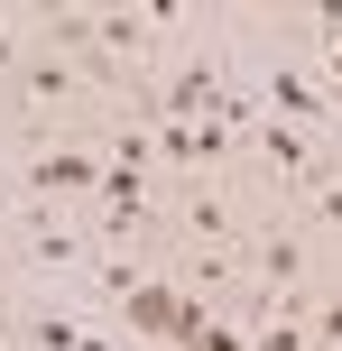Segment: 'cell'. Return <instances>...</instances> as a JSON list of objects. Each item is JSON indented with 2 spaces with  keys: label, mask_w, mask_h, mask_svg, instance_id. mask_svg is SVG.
<instances>
[{
  "label": "cell",
  "mask_w": 342,
  "mask_h": 351,
  "mask_svg": "<svg viewBox=\"0 0 342 351\" xmlns=\"http://www.w3.org/2000/svg\"><path fill=\"white\" fill-rule=\"evenodd\" d=\"M259 148H269V167H278V176L315 185V139H306L296 121H269V111H259Z\"/></svg>",
  "instance_id": "cell-1"
},
{
  "label": "cell",
  "mask_w": 342,
  "mask_h": 351,
  "mask_svg": "<svg viewBox=\"0 0 342 351\" xmlns=\"http://www.w3.org/2000/svg\"><path fill=\"white\" fill-rule=\"evenodd\" d=\"M28 185H102V158H74V148H47V158H28Z\"/></svg>",
  "instance_id": "cell-2"
},
{
  "label": "cell",
  "mask_w": 342,
  "mask_h": 351,
  "mask_svg": "<svg viewBox=\"0 0 342 351\" xmlns=\"http://www.w3.org/2000/svg\"><path fill=\"white\" fill-rule=\"evenodd\" d=\"M19 241H28V259H37V268H65L74 250H84L65 222H47V213H37V222H19Z\"/></svg>",
  "instance_id": "cell-3"
},
{
  "label": "cell",
  "mask_w": 342,
  "mask_h": 351,
  "mask_svg": "<svg viewBox=\"0 0 342 351\" xmlns=\"http://www.w3.org/2000/svg\"><path fill=\"white\" fill-rule=\"evenodd\" d=\"M269 102H278V111H296V121H324V111H342V102H324V93L306 84V74H269Z\"/></svg>",
  "instance_id": "cell-4"
},
{
  "label": "cell",
  "mask_w": 342,
  "mask_h": 351,
  "mask_svg": "<svg viewBox=\"0 0 342 351\" xmlns=\"http://www.w3.org/2000/svg\"><path fill=\"white\" fill-rule=\"evenodd\" d=\"M259 268H269V287H278V296L296 287V241H287V231H269V250H259Z\"/></svg>",
  "instance_id": "cell-5"
},
{
  "label": "cell",
  "mask_w": 342,
  "mask_h": 351,
  "mask_svg": "<svg viewBox=\"0 0 342 351\" xmlns=\"http://www.w3.org/2000/svg\"><path fill=\"white\" fill-rule=\"evenodd\" d=\"M93 37H102L111 56H130V47H139V19H130V10H111V19H93Z\"/></svg>",
  "instance_id": "cell-6"
},
{
  "label": "cell",
  "mask_w": 342,
  "mask_h": 351,
  "mask_svg": "<svg viewBox=\"0 0 342 351\" xmlns=\"http://www.w3.org/2000/svg\"><path fill=\"white\" fill-rule=\"evenodd\" d=\"M185 222H195V231H204V241H222V231H232V213H222V204H213V194H195V204H185Z\"/></svg>",
  "instance_id": "cell-7"
},
{
  "label": "cell",
  "mask_w": 342,
  "mask_h": 351,
  "mask_svg": "<svg viewBox=\"0 0 342 351\" xmlns=\"http://www.w3.org/2000/svg\"><path fill=\"white\" fill-rule=\"evenodd\" d=\"M28 93H37V102H56V93H74V74H65V65H28Z\"/></svg>",
  "instance_id": "cell-8"
},
{
  "label": "cell",
  "mask_w": 342,
  "mask_h": 351,
  "mask_svg": "<svg viewBox=\"0 0 342 351\" xmlns=\"http://www.w3.org/2000/svg\"><path fill=\"white\" fill-rule=\"evenodd\" d=\"M315 333H324V342L342 351V305H315Z\"/></svg>",
  "instance_id": "cell-9"
},
{
  "label": "cell",
  "mask_w": 342,
  "mask_h": 351,
  "mask_svg": "<svg viewBox=\"0 0 342 351\" xmlns=\"http://www.w3.org/2000/svg\"><path fill=\"white\" fill-rule=\"evenodd\" d=\"M315 19H324V37L342 47V0H315Z\"/></svg>",
  "instance_id": "cell-10"
},
{
  "label": "cell",
  "mask_w": 342,
  "mask_h": 351,
  "mask_svg": "<svg viewBox=\"0 0 342 351\" xmlns=\"http://www.w3.org/2000/svg\"><path fill=\"white\" fill-rule=\"evenodd\" d=\"M315 213H324V222H342V185H324V194H315Z\"/></svg>",
  "instance_id": "cell-11"
},
{
  "label": "cell",
  "mask_w": 342,
  "mask_h": 351,
  "mask_svg": "<svg viewBox=\"0 0 342 351\" xmlns=\"http://www.w3.org/2000/svg\"><path fill=\"white\" fill-rule=\"evenodd\" d=\"M195 351H241V342H232V333H222V324H213V333H204V342H195Z\"/></svg>",
  "instance_id": "cell-12"
},
{
  "label": "cell",
  "mask_w": 342,
  "mask_h": 351,
  "mask_svg": "<svg viewBox=\"0 0 342 351\" xmlns=\"http://www.w3.org/2000/svg\"><path fill=\"white\" fill-rule=\"evenodd\" d=\"M333 84H342V47H333Z\"/></svg>",
  "instance_id": "cell-13"
}]
</instances>
